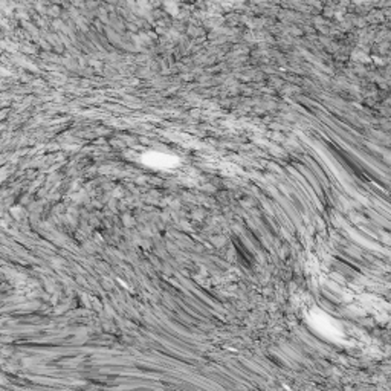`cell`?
Segmentation results:
<instances>
[{"label": "cell", "mask_w": 391, "mask_h": 391, "mask_svg": "<svg viewBox=\"0 0 391 391\" xmlns=\"http://www.w3.org/2000/svg\"><path fill=\"white\" fill-rule=\"evenodd\" d=\"M174 158L171 156H167V154H158V153H150L147 156H144V162L145 164H150V165H154V167H170L174 164L173 161Z\"/></svg>", "instance_id": "1"}]
</instances>
